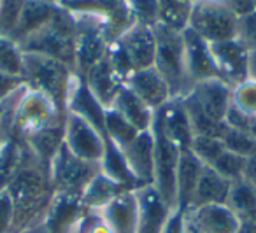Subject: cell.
<instances>
[{
    "mask_svg": "<svg viewBox=\"0 0 256 233\" xmlns=\"http://www.w3.org/2000/svg\"><path fill=\"white\" fill-rule=\"evenodd\" d=\"M235 39L251 53L256 51V11L238 18L237 22V36Z\"/></svg>",
    "mask_w": 256,
    "mask_h": 233,
    "instance_id": "cell-39",
    "label": "cell"
},
{
    "mask_svg": "<svg viewBox=\"0 0 256 233\" xmlns=\"http://www.w3.org/2000/svg\"><path fill=\"white\" fill-rule=\"evenodd\" d=\"M244 179L251 184L256 190V154H252L251 158H248V165H246Z\"/></svg>",
    "mask_w": 256,
    "mask_h": 233,
    "instance_id": "cell-46",
    "label": "cell"
},
{
    "mask_svg": "<svg viewBox=\"0 0 256 233\" xmlns=\"http://www.w3.org/2000/svg\"><path fill=\"white\" fill-rule=\"evenodd\" d=\"M14 207L12 233H20L44 219L54 196L50 170L40 165L23 142V162L16 176L6 188Z\"/></svg>",
    "mask_w": 256,
    "mask_h": 233,
    "instance_id": "cell-1",
    "label": "cell"
},
{
    "mask_svg": "<svg viewBox=\"0 0 256 233\" xmlns=\"http://www.w3.org/2000/svg\"><path fill=\"white\" fill-rule=\"evenodd\" d=\"M218 78L226 82L232 90L248 81V60L249 51L237 39L210 44Z\"/></svg>",
    "mask_w": 256,
    "mask_h": 233,
    "instance_id": "cell-13",
    "label": "cell"
},
{
    "mask_svg": "<svg viewBox=\"0 0 256 233\" xmlns=\"http://www.w3.org/2000/svg\"><path fill=\"white\" fill-rule=\"evenodd\" d=\"M232 106L242 112L256 116V81H244L237 88L232 90Z\"/></svg>",
    "mask_w": 256,
    "mask_h": 233,
    "instance_id": "cell-37",
    "label": "cell"
},
{
    "mask_svg": "<svg viewBox=\"0 0 256 233\" xmlns=\"http://www.w3.org/2000/svg\"><path fill=\"white\" fill-rule=\"evenodd\" d=\"M186 221L198 233H235L240 226L238 218L226 204L190 208Z\"/></svg>",
    "mask_w": 256,
    "mask_h": 233,
    "instance_id": "cell-17",
    "label": "cell"
},
{
    "mask_svg": "<svg viewBox=\"0 0 256 233\" xmlns=\"http://www.w3.org/2000/svg\"><path fill=\"white\" fill-rule=\"evenodd\" d=\"M140 132L136 126L128 123L120 112L114 109H106V118H104V137L109 138L118 148H124L126 144L134 140Z\"/></svg>",
    "mask_w": 256,
    "mask_h": 233,
    "instance_id": "cell-31",
    "label": "cell"
},
{
    "mask_svg": "<svg viewBox=\"0 0 256 233\" xmlns=\"http://www.w3.org/2000/svg\"><path fill=\"white\" fill-rule=\"evenodd\" d=\"M114 44L124 53L134 72L150 68L154 65V54H156L154 26L134 23L123 36H120L114 40Z\"/></svg>",
    "mask_w": 256,
    "mask_h": 233,
    "instance_id": "cell-12",
    "label": "cell"
},
{
    "mask_svg": "<svg viewBox=\"0 0 256 233\" xmlns=\"http://www.w3.org/2000/svg\"><path fill=\"white\" fill-rule=\"evenodd\" d=\"M235 233H256V224L252 222H240L238 230Z\"/></svg>",
    "mask_w": 256,
    "mask_h": 233,
    "instance_id": "cell-49",
    "label": "cell"
},
{
    "mask_svg": "<svg viewBox=\"0 0 256 233\" xmlns=\"http://www.w3.org/2000/svg\"><path fill=\"white\" fill-rule=\"evenodd\" d=\"M178 100L220 123H224V116L232 106V88L221 79H206L195 82L192 90Z\"/></svg>",
    "mask_w": 256,
    "mask_h": 233,
    "instance_id": "cell-11",
    "label": "cell"
},
{
    "mask_svg": "<svg viewBox=\"0 0 256 233\" xmlns=\"http://www.w3.org/2000/svg\"><path fill=\"white\" fill-rule=\"evenodd\" d=\"M23 81L34 92L46 95L62 114H67V102L78 74L70 65L51 56L23 53Z\"/></svg>",
    "mask_w": 256,
    "mask_h": 233,
    "instance_id": "cell-2",
    "label": "cell"
},
{
    "mask_svg": "<svg viewBox=\"0 0 256 233\" xmlns=\"http://www.w3.org/2000/svg\"><path fill=\"white\" fill-rule=\"evenodd\" d=\"M0 74L23 76V51L9 37L0 36Z\"/></svg>",
    "mask_w": 256,
    "mask_h": 233,
    "instance_id": "cell-33",
    "label": "cell"
},
{
    "mask_svg": "<svg viewBox=\"0 0 256 233\" xmlns=\"http://www.w3.org/2000/svg\"><path fill=\"white\" fill-rule=\"evenodd\" d=\"M254 11H256V0H254Z\"/></svg>",
    "mask_w": 256,
    "mask_h": 233,
    "instance_id": "cell-53",
    "label": "cell"
},
{
    "mask_svg": "<svg viewBox=\"0 0 256 233\" xmlns=\"http://www.w3.org/2000/svg\"><path fill=\"white\" fill-rule=\"evenodd\" d=\"M100 174V163L86 162L62 146L50 166V179L54 194L81 198L88 184Z\"/></svg>",
    "mask_w": 256,
    "mask_h": 233,
    "instance_id": "cell-5",
    "label": "cell"
},
{
    "mask_svg": "<svg viewBox=\"0 0 256 233\" xmlns=\"http://www.w3.org/2000/svg\"><path fill=\"white\" fill-rule=\"evenodd\" d=\"M76 18V64L74 70L84 78L96 64L106 58L109 40L106 28L96 18L88 14H72Z\"/></svg>",
    "mask_w": 256,
    "mask_h": 233,
    "instance_id": "cell-7",
    "label": "cell"
},
{
    "mask_svg": "<svg viewBox=\"0 0 256 233\" xmlns=\"http://www.w3.org/2000/svg\"><path fill=\"white\" fill-rule=\"evenodd\" d=\"M58 6L53 4H44V2H36V0H25L22 9V16L16 25V30L12 32L11 39L14 40L18 46L39 34L48 23L51 22L54 11Z\"/></svg>",
    "mask_w": 256,
    "mask_h": 233,
    "instance_id": "cell-24",
    "label": "cell"
},
{
    "mask_svg": "<svg viewBox=\"0 0 256 233\" xmlns=\"http://www.w3.org/2000/svg\"><path fill=\"white\" fill-rule=\"evenodd\" d=\"M238 20L221 0H193L188 28L209 44L235 39Z\"/></svg>",
    "mask_w": 256,
    "mask_h": 233,
    "instance_id": "cell-6",
    "label": "cell"
},
{
    "mask_svg": "<svg viewBox=\"0 0 256 233\" xmlns=\"http://www.w3.org/2000/svg\"><path fill=\"white\" fill-rule=\"evenodd\" d=\"M14 226V207L6 190L0 191V233H12Z\"/></svg>",
    "mask_w": 256,
    "mask_h": 233,
    "instance_id": "cell-42",
    "label": "cell"
},
{
    "mask_svg": "<svg viewBox=\"0 0 256 233\" xmlns=\"http://www.w3.org/2000/svg\"><path fill=\"white\" fill-rule=\"evenodd\" d=\"M153 121L181 151L190 149L195 135H193L192 124L179 100H170L167 106L154 110Z\"/></svg>",
    "mask_w": 256,
    "mask_h": 233,
    "instance_id": "cell-18",
    "label": "cell"
},
{
    "mask_svg": "<svg viewBox=\"0 0 256 233\" xmlns=\"http://www.w3.org/2000/svg\"><path fill=\"white\" fill-rule=\"evenodd\" d=\"M23 53L51 56L74 68L76 64V18L58 4L51 22L20 46Z\"/></svg>",
    "mask_w": 256,
    "mask_h": 233,
    "instance_id": "cell-3",
    "label": "cell"
},
{
    "mask_svg": "<svg viewBox=\"0 0 256 233\" xmlns=\"http://www.w3.org/2000/svg\"><path fill=\"white\" fill-rule=\"evenodd\" d=\"M252 137L256 138V123H254V128H252Z\"/></svg>",
    "mask_w": 256,
    "mask_h": 233,
    "instance_id": "cell-52",
    "label": "cell"
},
{
    "mask_svg": "<svg viewBox=\"0 0 256 233\" xmlns=\"http://www.w3.org/2000/svg\"><path fill=\"white\" fill-rule=\"evenodd\" d=\"M136 191L137 190L120 194L98 210L112 233H137L139 204H137Z\"/></svg>",
    "mask_w": 256,
    "mask_h": 233,
    "instance_id": "cell-20",
    "label": "cell"
},
{
    "mask_svg": "<svg viewBox=\"0 0 256 233\" xmlns=\"http://www.w3.org/2000/svg\"><path fill=\"white\" fill-rule=\"evenodd\" d=\"M22 86H25L23 78H16V76H8V74H0V102L6 100L9 95L20 90Z\"/></svg>",
    "mask_w": 256,
    "mask_h": 233,
    "instance_id": "cell-43",
    "label": "cell"
},
{
    "mask_svg": "<svg viewBox=\"0 0 256 233\" xmlns=\"http://www.w3.org/2000/svg\"><path fill=\"white\" fill-rule=\"evenodd\" d=\"M248 79H251V81H256V51H251V53H249Z\"/></svg>",
    "mask_w": 256,
    "mask_h": 233,
    "instance_id": "cell-47",
    "label": "cell"
},
{
    "mask_svg": "<svg viewBox=\"0 0 256 233\" xmlns=\"http://www.w3.org/2000/svg\"><path fill=\"white\" fill-rule=\"evenodd\" d=\"M84 212L81 198H68L54 194L42 222L50 233H72Z\"/></svg>",
    "mask_w": 256,
    "mask_h": 233,
    "instance_id": "cell-23",
    "label": "cell"
},
{
    "mask_svg": "<svg viewBox=\"0 0 256 233\" xmlns=\"http://www.w3.org/2000/svg\"><path fill=\"white\" fill-rule=\"evenodd\" d=\"M126 6L136 23L148 26L158 25V0H126Z\"/></svg>",
    "mask_w": 256,
    "mask_h": 233,
    "instance_id": "cell-38",
    "label": "cell"
},
{
    "mask_svg": "<svg viewBox=\"0 0 256 233\" xmlns=\"http://www.w3.org/2000/svg\"><path fill=\"white\" fill-rule=\"evenodd\" d=\"M193 0H158V25L178 32L188 28Z\"/></svg>",
    "mask_w": 256,
    "mask_h": 233,
    "instance_id": "cell-30",
    "label": "cell"
},
{
    "mask_svg": "<svg viewBox=\"0 0 256 233\" xmlns=\"http://www.w3.org/2000/svg\"><path fill=\"white\" fill-rule=\"evenodd\" d=\"M182 39H184V62L190 81L195 84L206 79H220L210 44L192 28H186L182 32Z\"/></svg>",
    "mask_w": 256,
    "mask_h": 233,
    "instance_id": "cell-15",
    "label": "cell"
},
{
    "mask_svg": "<svg viewBox=\"0 0 256 233\" xmlns=\"http://www.w3.org/2000/svg\"><path fill=\"white\" fill-rule=\"evenodd\" d=\"M82 81L86 82V86H88V90L92 92V95L98 100L104 109H110V107H112L118 93H120L121 88L124 86L121 78L114 72V68L110 67L107 56L104 58L100 64H96L95 67L82 78Z\"/></svg>",
    "mask_w": 256,
    "mask_h": 233,
    "instance_id": "cell-22",
    "label": "cell"
},
{
    "mask_svg": "<svg viewBox=\"0 0 256 233\" xmlns=\"http://www.w3.org/2000/svg\"><path fill=\"white\" fill-rule=\"evenodd\" d=\"M136 193L139 204L137 233H162L174 207L158 193L153 184L139 188Z\"/></svg>",
    "mask_w": 256,
    "mask_h": 233,
    "instance_id": "cell-14",
    "label": "cell"
},
{
    "mask_svg": "<svg viewBox=\"0 0 256 233\" xmlns=\"http://www.w3.org/2000/svg\"><path fill=\"white\" fill-rule=\"evenodd\" d=\"M186 233H198V232H196L192 224H188V221H186Z\"/></svg>",
    "mask_w": 256,
    "mask_h": 233,
    "instance_id": "cell-51",
    "label": "cell"
},
{
    "mask_svg": "<svg viewBox=\"0 0 256 233\" xmlns=\"http://www.w3.org/2000/svg\"><path fill=\"white\" fill-rule=\"evenodd\" d=\"M132 174L146 186L154 177V138L150 132H140L130 144L121 148Z\"/></svg>",
    "mask_w": 256,
    "mask_h": 233,
    "instance_id": "cell-19",
    "label": "cell"
},
{
    "mask_svg": "<svg viewBox=\"0 0 256 233\" xmlns=\"http://www.w3.org/2000/svg\"><path fill=\"white\" fill-rule=\"evenodd\" d=\"M220 138L224 149L234 152V154H238L242 158H251L252 154H256V138L252 137V134L224 126Z\"/></svg>",
    "mask_w": 256,
    "mask_h": 233,
    "instance_id": "cell-32",
    "label": "cell"
},
{
    "mask_svg": "<svg viewBox=\"0 0 256 233\" xmlns=\"http://www.w3.org/2000/svg\"><path fill=\"white\" fill-rule=\"evenodd\" d=\"M221 2L237 20L254 11V0H221Z\"/></svg>",
    "mask_w": 256,
    "mask_h": 233,
    "instance_id": "cell-44",
    "label": "cell"
},
{
    "mask_svg": "<svg viewBox=\"0 0 256 233\" xmlns=\"http://www.w3.org/2000/svg\"><path fill=\"white\" fill-rule=\"evenodd\" d=\"M246 165H248V158H242V156L234 154V152L224 149L223 154L210 165V168H214L220 176H223L230 182H235V180L244 179Z\"/></svg>",
    "mask_w": 256,
    "mask_h": 233,
    "instance_id": "cell-34",
    "label": "cell"
},
{
    "mask_svg": "<svg viewBox=\"0 0 256 233\" xmlns=\"http://www.w3.org/2000/svg\"><path fill=\"white\" fill-rule=\"evenodd\" d=\"M204 166L206 165L190 149L181 151L176 174V208L188 212Z\"/></svg>",
    "mask_w": 256,
    "mask_h": 233,
    "instance_id": "cell-21",
    "label": "cell"
},
{
    "mask_svg": "<svg viewBox=\"0 0 256 233\" xmlns=\"http://www.w3.org/2000/svg\"><path fill=\"white\" fill-rule=\"evenodd\" d=\"M126 191H134L132 188L123 186V184L116 182L110 177H107L106 174H100L88 184V188L84 190L81 196V202L84 205V208H90V210H100L104 208L107 204L118 198L120 194L126 193Z\"/></svg>",
    "mask_w": 256,
    "mask_h": 233,
    "instance_id": "cell-28",
    "label": "cell"
},
{
    "mask_svg": "<svg viewBox=\"0 0 256 233\" xmlns=\"http://www.w3.org/2000/svg\"><path fill=\"white\" fill-rule=\"evenodd\" d=\"M36 2H44V4H53V6L60 4V0H36Z\"/></svg>",
    "mask_w": 256,
    "mask_h": 233,
    "instance_id": "cell-50",
    "label": "cell"
},
{
    "mask_svg": "<svg viewBox=\"0 0 256 233\" xmlns=\"http://www.w3.org/2000/svg\"><path fill=\"white\" fill-rule=\"evenodd\" d=\"M64 123H65V118L62 121H58V123L50 124V126L42 128V130L34 132V134L26 135L23 138V142L30 149V152L48 170H50L51 162L54 160L56 152L64 146Z\"/></svg>",
    "mask_w": 256,
    "mask_h": 233,
    "instance_id": "cell-25",
    "label": "cell"
},
{
    "mask_svg": "<svg viewBox=\"0 0 256 233\" xmlns=\"http://www.w3.org/2000/svg\"><path fill=\"white\" fill-rule=\"evenodd\" d=\"M124 86L128 90H132L153 110L162 109L172 100L170 88H168L167 81L162 78V74L154 67L134 72L128 78V81L124 82Z\"/></svg>",
    "mask_w": 256,
    "mask_h": 233,
    "instance_id": "cell-16",
    "label": "cell"
},
{
    "mask_svg": "<svg viewBox=\"0 0 256 233\" xmlns=\"http://www.w3.org/2000/svg\"><path fill=\"white\" fill-rule=\"evenodd\" d=\"M232 182L216 172L210 166H204L202 176L196 184L195 194L190 208L204 207V205H221L228 202ZM188 208V210H190Z\"/></svg>",
    "mask_w": 256,
    "mask_h": 233,
    "instance_id": "cell-26",
    "label": "cell"
},
{
    "mask_svg": "<svg viewBox=\"0 0 256 233\" xmlns=\"http://www.w3.org/2000/svg\"><path fill=\"white\" fill-rule=\"evenodd\" d=\"M154 37H156V54H154L153 67L167 81L172 100H178L184 96L193 86V82L188 78V72H186L182 32L172 30L164 25H156Z\"/></svg>",
    "mask_w": 256,
    "mask_h": 233,
    "instance_id": "cell-4",
    "label": "cell"
},
{
    "mask_svg": "<svg viewBox=\"0 0 256 233\" xmlns=\"http://www.w3.org/2000/svg\"><path fill=\"white\" fill-rule=\"evenodd\" d=\"M154 138V177L153 186L176 208V174L181 149L160 130L156 123L151 124Z\"/></svg>",
    "mask_w": 256,
    "mask_h": 233,
    "instance_id": "cell-9",
    "label": "cell"
},
{
    "mask_svg": "<svg viewBox=\"0 0 256 233\" xmlns=\"http://www.w3.org/2000/svg\"><path fill=\"white\" fill-rule=\"evenodd\" d=\"M60 2H62V0H60Z\"/></svg>",
    "mask_w": 256,
    "mask_h": 233,
    "instance_id": "cell-55",
    "label": "cell"
},
{
    "mask_svg": "<svg viewBox=\"0 0 256 233\" xmlns=\"http://www.w3.org/2000/svg\"><path fill=\"white\" fill-rule=\"evenodd\" d=\"M0 6H2V0H0Z\"/></svg>",
    "mask_w": 256,
    "mask_h": 233,
    "instance_id": "cell-54",
    "label": "cell"
},
{
    "mask_svg": "<svg viewBox=\"0 0 256 233\" xmlns=\"http://www.w3.org/2000/svg\"><path fill=\"white\" fill-rule=\"evenodd\" d=\"M190 151L200 160L206 166H210L224 151L221 138L216 137H193Z\"/></svg>",
    "mask_w": 256,
    "mask_h": 233,
    "instance_id": "cell-35",
    "label": "cell"
},
{
    "mask_svg": "<svg viewBox=\"0 0 256 233\" xmlns=\"http://www.w3.org/2000/svg\"><path fill=\"white\" fill-rule=\"evenodd\" d=\"M226 205L240 222L256 224V190L246 179L232 182Z\"/></svg>",
    "mask_w": 256,
    "mask_h": 233,
    "instance_id": "cell-29",
    "label": "cell"
},
{
    "mask_svg": "<svg viewBox=\"0 0 256 233\" xmlns=\"http://www.w3.org/2000/svg\"><path fill=\"white\" fill-rule=\"evenodd\" d=\"M64 144L79 158L100 163L106 148V137L81 116L67 112L64 123Z\"/></svg>",
    "mask_w": 256,
    "mask_h": 233,
    "instance_id": "cell-10",
    "label": "cell"
},
{
    "mask_svg": "<svg viewBox=\"0 0 256 233\" xmlns=\"http://www.w3.org/2000/svg\"><path fill=\"white\" fill-rule=\"evenodd\" d=\"M64 118L65 114H62L46 95L25 86L16 106L14 138L23 140L26 135L58 123Z\"/></svg>",
    "mask_w": 256,
    "mask_h": 233,
    "instance_id": "cell-8",
    "label": "cell"
},
{
    "mask_svg": "<svg viewBox=\"0 0 256 233\" xmlns=\"http://www.w3.org/2000/svg\"><path fill=\"white\" fill-rule=\"evenodd\" d=\"M162 233H186V212L174 208Z\"/></svg>",
    "mask_w": 256,
    "mask_h": 233,
    "instance_id": "cell-45",
    "label": "cell"
},
{
    "mask_svg": "<svg viewBox=\"0 0 256 233\" xmlns=\"http://www.w3.org/2000/svg\"><path fill=\"white\" fill-rule=\"evenodd\" d=\"M74 233H112L106 221H104L102 214L98 210H90L84 208L81 219L76 224Z\"/></svg>",
    "mask_w": 256,
    "mask_h": 233,
    "instance_id": "cell-40",
    "label": "cell"
},
{
    "mask_svg": "<svg viewBox=\"0 0 256 233\" xmlns=\"http://www.w3.org/2000/svg\"><path fill=\"white\" fill-rule=\"evenodd\" d=\"M116 112H120L128 123L136 126L139 132H150L151 124L154 120V110L150 109L132 90H128L126 86L121 88V92L118 93L116 100H114L112 107Z\"/></svg>",
    "mask_w": 256,
    "mask_h": 233,
    "instance_id": "cell-27",
    "label": "cell"
},
{
    "mask_svg": "<svg viewBox=\"0 0 256 233\" xmlns=\"http://www.w3.org/2000/svg\"><path fill=\"white\" fill-rule=\"evenodd\" d=\"M72 233H74V232H72Z\"/></svg>",
    "mask_w": 256,
    "mask_h": 233,
    "instance_id": "cell-56",
    "label": "cell"
},
{
    "mask_svg": "<svg viewBox=\"0 0 256 233\" xmlns=\"http://www.w3.org/2000/svg\"><path fill=\"white\" fill-rule=\"evenodd\" d=\"M254 123H256V116L242 112V110L237 109L235 106H230L226 116H224V124H226V126L235 128V130L248 132V134H252Z\"/></svg>",
    "mask_w": 256,
    "mask_h": 233,
    "instance_id": "cell-41",
    "label": "cell"
},
{
    "mask_svg": "<svg viewBox=\"0 0 256 233\" xmlns=\"http://www.w3.org/2000/svg\"><path fill=\"white\" fill-rule=\"evenodd\" d=\"M20 233H50V230H48L46 224L40 221V222H37V224L30 226V228L23 230V232H20Z\"/></svg>",
    "mask_w": 256,
    "mask_h": 233,
    "instance_id": "cell-48",
    "label": "cell"
},
{
    "mask_svg": "<svg viewBox=\"0 0 256 233\" xmlns=\"http://www.w3.org/2000/svg\"><path fill=\"white\" fill-rule=\"evenodd\" d=\"M25 0H2L0 6V36L11 39L12 32L22 16V9Z\"/></svg>",
    "mask_w": 256,
    "mask_h": 233,
    "instance_id": "cell-36",
    "label": "cell"
}]
</instances>
